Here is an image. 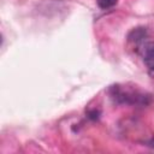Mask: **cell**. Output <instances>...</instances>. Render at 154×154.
I'll return each mask as SVG.
<instances>
[{"mask_svg":"<svg viewBox=\"0 0 154 154\" xmlns=\"http://www.w3.org/2000/svg\"><path fill=\"white\" fill-rule=\"evenodd\" d=\"M111 97L118 103L126 105H147L149 97L146 94H142L136 90L124 89L120 85H113L111 88Z\"/></svg>","mask_w":154,"mask_h":154,"instance_id":"obj_1","label":"cell"},{"mask_svg":"<svg viewBox=\"0 0 154 154\" xmlns=\"http://www.w3.org/2000/svg\"><path fill=\"white\" fill-rule=\"evenodd\" d=\"M138 53L149 67L154 66V42H142L138 47Z\"/></svg>","mask_w":154,"mask_h":154,"instance_id":"obj_2","label":"cell"},{"mask_svg":"<svg viewBox=\"0 0 154 154\" xmlns=\"http://www.w3.org/2000/svg\"><path fill=\"white\" fill-rule=\"evenodd\" d=\"M147 36V30L146 28H135L132 29L129 35H128V38L130 42H134V43H142L143 38Z\"/></svg>","mask_w":154,"mask_h":154,"instance_id":"obj_3","label":"cell"},{"mask_svg":"<svg viewBox=\"0 0 154 154\" xmlns=\"http://www.w3.org/2000/svg\"><path fill=\"white\" fill-rule=\"evenodd\" d=\"M118 2V0H96V4L102 10H107V8H111L113 6H116Z\"/></svg>","mask_w":154,"mask_h":154,"instance_id":"obj_4","label":"cell"},{"mask_svg":"<svg viewBox=\"0 0 154 154\" xmlns=\"http://www.w3.org/2000/svg\"><path fill=\"white\" fill-rule=\"evenodd\" d=\"M99 117H100V111L96 109V108L88 112V118L91 119V120H96V119H99Z\"/></svg>","mask_w":154,"mask_h":154,"instance_id":"obj_5","label":"cell"},{"mask_svg":"<svg viewBox=\"0 0 154 154\" xmlns=\"http://www.w3.org/2000/svg\"><path fill=\"white\" fill-rule=\"evenodd\" d=\"M148 75H149L152 78H154V66H150V67H149V70H148Z\"/></svg>","mask_w":154,"mask_h":154,"instance_id":"obj_6","label":"cell"},{"mask_svg":"<svg viewBox=\"0 0 154 154\" xmlns=\"http://www.w3.org/2000/svg\"><path fill=\"white\" fill-rule=\"evenodd\" d=\"M148 146H149V147H152V148H154V137H153L152 140H149V141H148Z\"/></svg>","mask_w":154,"mask_h":154,"instance_id":"obj_7","label":"cell"}]
</instances>
